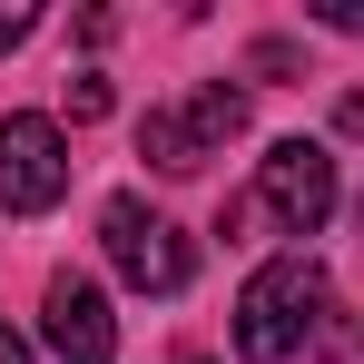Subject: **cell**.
<instances>
[{"label":"cell","instance_id":"cell-1","mask_svg":"<svg viewBox=\"0 0 364 364\" xmlns=\"http://www.w3.org/2000/svg\"><path fill=\"white\" fill-rule=\"evenodd\" d=\"M315 305H325V266L315 256H276V266H256L237 296V355L246 364H286L315 335Z\"/></svg>","mask_w":364,"mask_h":364},{"label":"cell","instance_id":"cell-2","mask_svg":"<svg viewBox=\"0 0 364 364\" xmlns=\"http://www.w3.org/2000/svg\"><path fill=\"white\" fill-rule=\"evenodd\" d=\"M246 128V99L227 89V79H207L187 109H148V128H138V158L158 168V178H197L207 158H227V138Z\"/></svg>","mask_w":364,"mask_h":364},{"label":"cell","instance_id":"cell-3","mask_svg":"<svg viewBox=\"0 0 364 364\" xmlns=\"http://www.w3.org/2000/svg\"><path fill=\"white\" fill-rule=\"evenodd\" d=\"M99 237L119 256L128 286H148V296H187V276H197V246L158 217V207H138V197H109V217H99Z\"/></svg>","mask_w":364,"mask_h":364},{"label":"cell","instance_id":"cell-4","mask_svg":"<svg viewBox=\"0 0 364 364\" xmlns=\"http://www.w3.org/2000/svg\"><path fill=\"white\" fill-rule=\"evenodd\" d=\"M256 197H266V217H276L286 237H315V227L335 217V148H315V138H276L266 168H256Z\"/></svg>","mask_w":364,"mask_h":364},{"label":"cell","instance_id":"cell-5","mask_svg":"<svg viewBox=\"0 0 364 364\" xmlns=\"http://www.w3.org/2000/svg\"><path fill=\"white\" fill-rule=\"evenodd\" d=\"M69 197V138L40 109H20V119H0V207L10 217H40V207H60Z\"/></svg>","mask_w":364,"mask_h":364},{"label":"cell","instance_id":"cell-6","mask_svg":"<svg viewBox=\"0 0 364 364\" xmlns=\"http://www.w3.org/2000/svg\"><path fill=\"white\" fill-rule=\"evenodd\" d=\"M50 355L60 364H119V325H109V296L89 276L50 286Z\"/></svg>","mask_w":364,"mask_h":364},{"label":"cell","instance_id":"cell-7","mask_svg":"<svg viewBox=\"0 0 364 364\" xmlns=\"http://www.w3.org/2000/svg\"><path fill=\"white\" fill-rule=\"evenodd\" d=\"M69 119H109V79H99V69L69 79Z\"/></svg>","mask_w":364,"mask_h":364},{"label":"cell","instance_id":"cell-8","mask_svg":"<svg viewBox=\"0 0 364 364\" xmlns=\"http://www.w3.org/2000/svg\"><path fill=\"white\" fill-rule=\"evenodd\" d=\"M30 30H40V10H30V0H0V60H10Z\"/></svg>","mask_w":364,"mask_h":364},{"label":"cell","instance_id":"cell-9","mask_svg":"<svg viewBox=\"0 0 364 364\" xmlns=\"http://www.w3.org/2000/svg\"><path fill=\"white\" fill-rule=\"evenodd\" d=\"M246 69H256V79H296V50H286V40H256Z\"/></svg>","mask_w":364,"mask_h":364},{"label":"cell","instance_id":"cell-10","mask_svg":"<svg viewBox=\"0 0 364 364\" xmlns=\"http://www.w3.org/2000/svg\"><path fill=\"white\" fill-rule=\"evenodd\" d=\"M315 20L325 30H364V0H315Z\"/></svg>","mask_w":364,"mask_h":364},{"label":"cell","instance_id":"cell-11","mask_svg":"<svg viewBox=\"0 0 364 364\" xmlns=\"http://www.w3.org/2000/svg\"><path fill=\"white\" fill-rule=\"evenodd\" d=\"M0 364H30V345H20V335H10V325H0Z\"/></svg>","mask_w":364,"mask_h":364}]
</instances>
